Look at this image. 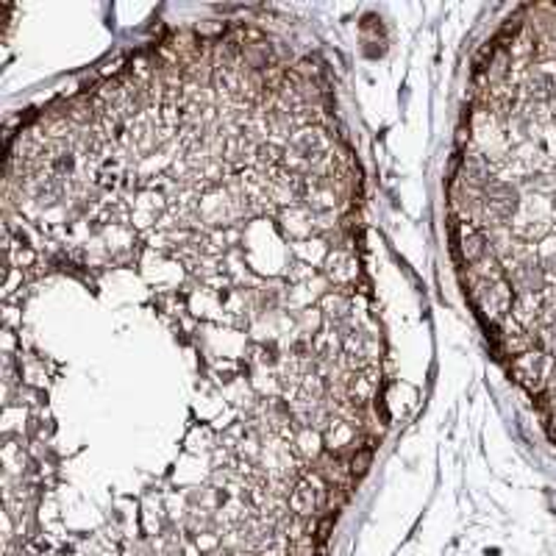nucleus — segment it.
I'll return each instance as SVG.
<instances>
[{"instance_id":"obj_1","label":"nucleus","mask_w":556,"mask_h":556,"mask_svg":"<svg viewBox=\"0 0 556 556\" xmlns=\"http://www.w3.org/2000/svg\"><path fill=\"white\" fill-rule=\"evenodd\" d=\"M348 465H350L353 479L359 481V479L370 470V465H373V448H359V450H353V453L348 456Z\"/></svg>"},{"instance_id":"obj_2","label":"nucleus","mask_w":556,"mask_h":556,"mask_svg":"<svg viewBox=\"0 0 556 556\" xmlns=\"http://www.w3.org/2000/svg\"><path fill=\"white\" fill-rule=\"evenodd\" d=\"M317 554V540L315 534H303V537H295L289 543V551L286 556H315Z\"/></svg>"}]
</instances>
